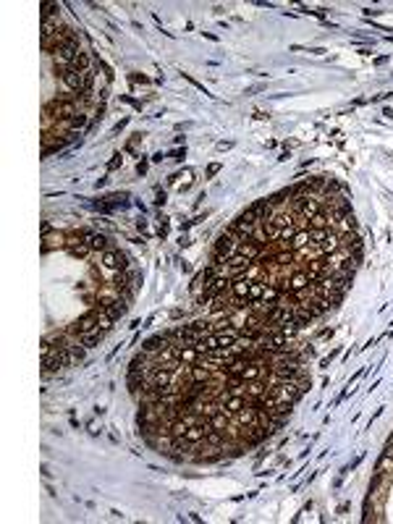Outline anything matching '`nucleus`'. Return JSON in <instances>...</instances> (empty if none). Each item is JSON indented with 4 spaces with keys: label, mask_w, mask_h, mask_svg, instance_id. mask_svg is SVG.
<instances>
[{
    "label": "nucleus",
    "mask_w": 393,
    "mask_h": 524,
    "mask_svg": "<svg viewBox=\"0 0 393 524\" xmlns=\"http://www.w3.org/2000/svg\"><path fill=\"white\" fill-rule=\"evenodd\" d=\"M218 170H221V165H218V162H213V165H210V168H207V176H215V173H218Z\"/></svg>",
    "instance_id": "nucleus-12"
},
{
    "label": "nucleus",
    "mask_w": 393,
    "mask_h": 524,
    "mask_svg": "<svg viewBox=\"0 0 393 524\" xmlns=\"http://www.w3.org/2000/svg\"><path fill=\"white\" fill-rule=\"evenodd\" d=\"M102 265L110 267V270H126L129 267V262H126V254L121 249H108V252H102Z\"/></svg>",
    "instance_id": "nucleus-5"
},
{
    "label": "nucleus",
    "mask_w": 393,
    "mask_h": 524,
    "mask_svg": "<svg viewBox=\"0 0 393 524\" xmlns=\"http://www.w3.org/2000/svg\"><path fill=\"white\" fill-rule=\"evenodd\" d=\"M265 247L268 244L265 241H260V239H254V236H244L241 239V244H239V249H236V254H241V257H247V260H260L262 254H265Z\"/></svg>",
    "instance_id": "nucleus-4"
},
{
    "label": "nucleus",
    "mask_w": 393,
    "mask_h": 524,
    "mask_svg": "<svg viewBox=\"0 0 393 524\" xmlns=\"http://www.w3.org/2000/svg\"><path fill=\"white\" fill-rule=\"evenodd\" d=\"M239 244H241V236L239 234H234L231 228H226L221 236H218V241H215V254H221V257H234L236 254V249H239Z\"/></svg>",
    "instance_id": "nucleus-3"
},
{
    "label": "nucleus",
    "mask_w": 393,
    "mask_h": 524,
    "mask_svg": "<svg viewBox=\"0 0 393 524\" xmlns=\"http://www.w3.org/2000/svg\"><path fill=\"white\" fill-rule=\"evenodd\" d=\"M105 333H108V330H102V328L95 330V333H87V335H82V338H79V343H82L84 348H92V346H97L102 338H105Z\"/></svg>",
    "instance_id": "nucleus-9"
},
{
    "label": "nucleus",
    "mask_w": 393,
    "mask_h": 524,
    "mask_svg": "<svg viewBox=\"0 0 393 524\" xmlns=\"http://www.w3.org/2000/svg\"><path fill=\"white\" fill-rule=\"evenodd\" d=\"M155 205H165V192H157V200H155Z\"/></svg>",
    "instance_id": "nucleus-13"
},
{
    "label": "nucleus",
    "mask_w": 393,
    "mask_h": 524,
    "mask_svg": "<svg viewBox=\"0 0 393 524\" xmlns=\"http://www.w3.org/2000/svg\"><path fill=\"white\" fill-rule=\"evenodd\" d=\"M165 346H170L168 333H157V335H152V338H147V341L142 343V352H147V354H157L160 348H165Z\"/></svg>",
    "instance_id": "nucleus-6"
},
{
    "label": "nucleus",
    "mask_w": 393,
    "mask_h": 524,
    "mask_svg": "<svg viewBox=\"0 0 393 524\" xmlns=\"http://www.w3.org/2000/svg\"><path fill=\"white\" fill-rule=\"evenodd\" d=\"M40 11H42V24H45V21H58V19H61V8H58V3H42Z\"/></svg>",
    "instance_id": "nucleus-8"
},
{
    "label": "nucleus",
    "mask_w": 393,
    "mask_h": 524,
    "mask_svg": "<svg viewBox=\"0 0 393 524\" xmlns=\"http://www.w3.org/2000/svg\"><path fill=\"white\" fill-rule=\"evenodd\" d=\"M95 330H100V309L97 307H92L87 314H82V317L68 328V333H74L76 338H82L87 333H95Z\"/></svg>",
    "instance_id": "nucleus-2"
},
{
    "label": "nucleus",
    "mask_w": 393,
    "mask_h": 524,
    "mask_svg": "<svg viewBox=\"0 0 393 524\" xmlns=\"http://www.w3.org/2000/svg\"><path fill=\"white\" fill-rule=\"evenodd\" d=\"M68 252H71L74 257H87V254H89V247H87L84 241H79V247H68Z\"/></svg>",
    "instance_id": "nucleus-10"
},
{
    "label": "nucleus",
    "mask_w": 393,
    "mask_h": 524,
    "mask_svg": "<svg viewBox=\"0 0 393 524\" xmlns=\"http://www.w3.org/2000/svg\"><path fill=\"white\" fill-rule=\"evenodd\" d=\"M118 165H121V155H113V160H110V165H108V168H110V170H115Z\"/></svg>",
    "instance_id": "nucleus-11"
},
{
    "label": "nucleus",
    "mask_w": 393,
    "mask_h": 524,
    "mask_svg": "<svg viewBox=\"0 0 393 524\" xmlns=\"http://www.w3.org/2000/svg\"><path fill=\"white\" fill-rule=\"evenodd\" d=\"M76 102H79L76 95L55 97V100H50L48 105H45L42 113H48L50 118H55V121H68V118H74V115L79 113V110H76Z\"/></svg>",
    "instance_id": "nucleus-1"
},
{
    "label": "nucleus",
    "mask_w": 393,
    "mask_h": 524,
    "mask_svg": "<svg viewBox=\"0 0 393 524\" xmlns=\"http://www.w3.org/2000/svg\"><path fill=\"white\" fill-rule=\"evenodd\" d=\"M223 440H226V433H223V430L210 427V430H207V435H205L202 443H205V446H210V448H221V446H223Z\"/></svg>",
    "instance_id": "nucleus-7"
}]
</instances>
